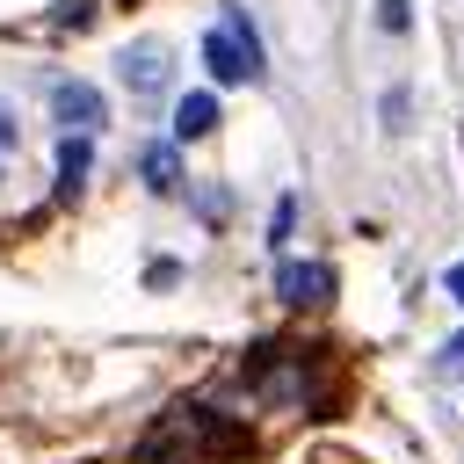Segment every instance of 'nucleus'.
<instances>
[{"instance_id":"nucleus-1","label":"nucleus","mask_w":464,"mask_h":464,"mask_svg":"<svg viewBox=\"0 0 464 464\" xmlns=\"http://www.w3.org/2000/svg\"><path fill=\"white\" fill-rule=\"evenodd\" d=\"M203 65H210L218 87H246V80H261V36H254V22H246L239 7H225V22L203 36Z\"/></svg>"},{"instance_id":"nucleus-2","label":"nucleus","mask_w":464,"mask_h":464,"mask_svg":"<svg viewBox=\"0 0 464 464\" xmlns=\"http://www.w3.org/2000/svg\"><path fill=\"white\" fill-rule=\"evenodd\" d=\"M276 297L283 304H326L334 297V268L326 261H283L276 268Z\"/></svg>"},{"instance_id":"nucleus-3","label":"nucleus","mask_w":464,"mask_h":464,"mask_svg":"<svg viewBox=\"0 0 464 464\" xmlns=\"http://www.w3.org/2000/svg\"><path fill=\"white\" fill-rule=\"evenodd\" d=\"M51 116H58L65 130H87V123H102L109 109H102V87H87V80H51Z\"/></svg>"},{"instance_id":"nucleus-4","label":"nucleus","mask_w":464,"mask_h":464,"mask_svg":"<svg viewBox=\"0 0 464 464\" xmlns=\"http://www.w3.org/2000/svg\"><path fill=\"white\" fill-rule=\"evenodd\" d=\"M116 72H123V87L160 94V87H167V51H160V44H130V51L116 58Z\"/></svg>"},{"instance_id":"nucleus-5","label":"nucleus","mask_w":464,"mask_h":464,"mask_svg":"<svg viewBox=\"0 0 464 464\" xmlns=\"http://www.w3.org/2000/svg\"><path fill=\"white\" fill-rule=\"evenodd\" d=\"M138 174H145V188L174 196V188H181V152H174V138H152V145L138 152Z\"/></svg>"},{"instance_id":"nucleus-6","label":"nucleus","mask_w":464,"mask_h":464,"mask_svg":"<svg viewBox=\"0 0 464 464\" xmlns=\"http://www.w3.org/2000/svg\"><path fill=\"white\" fill-rule=\"evenodd\" d=\"M218 130V94H181L174 102V138H210Z\"/></svg>"},{"instance_id":"nucleus-7","label":"nucleus","mask_w":464,"mask_h":464,"mask_svg":"<svg viewBox=\"0 0 464 464\" xmlns=\"http://www.w3.org/2000/svg\"><path fill=\"white\" fill-rule=\"evenodd\" d=\"M58 167H65V181H80V174L94 167V152H87V138H80V130H72V138L58 145Z\"/></svg>"},{"instance_id":"nucleus-8","label":"nucleus","mask_w":464,"mask_h":464,"mask_svg":"<svg viewBox=\"0 0 464 464\" xmlns=\"http://www.w3.org/2000/svg\"><path fill=\"white\" fill-rule=\"evenodd\" d=\"M290 218H297V203L283 196V203H276V218H268V246H283V239H290Z\"/></svg>"},{"instance_id":"nucleus-9","label":"nucleus","mask_w":464,"mask_h":464,"mask_svg":"<svg viewBox=\"0 0 464 464\" xmlns=\"http://www.w3.org/2000/svg\"><path fill=\"white\" fill-rule=\"evenodd\" d=\"M442 370H450V377H457V370H464V334H457V341H450V348H442Z\"/></svg>"},{"instance_id":"nucleus-10","label":"nucleus","mask_w":464,"mask_h":464,"mask_svg":"<svg viewBox=\"0 0 464 464\" xmlns=\"http://www.w3.org/2000/svg\"><path fill=\"white\" fill-rule=\"evenodd\" d=\"M442 290H450V297H457V304H464V261H457V268H450V276H442Z\"/></svg>"}]
</instances>
